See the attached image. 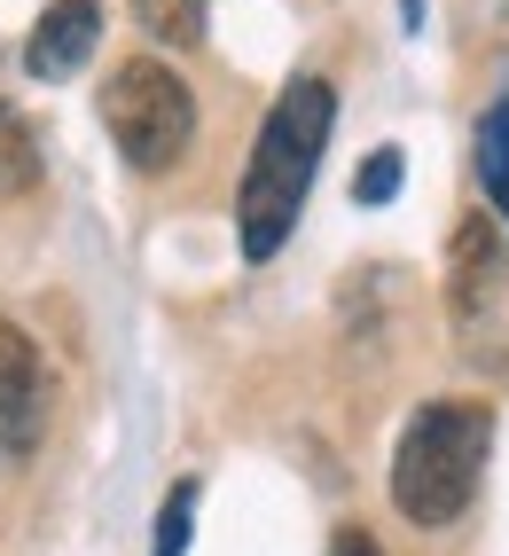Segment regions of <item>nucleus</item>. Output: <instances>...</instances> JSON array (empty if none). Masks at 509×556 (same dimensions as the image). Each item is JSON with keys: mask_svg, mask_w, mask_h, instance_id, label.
I'll return each mask as SVG.
<instances>
[{"mask_svg": "<svg viewBox=\"0 0 509 556\" xmlns=\"http://www.w3.org/2000/svg\"><path fill=\"white\" fill-rule=\"evenodd\" d=\"M338 134V94L330 79H290L282 102L267 110L259 141H251V165H243V197H236V236H243V258L259 267L290 243L298 228V204L321 173V150Z\"/></svg>", "mask_w": 509, "mask_h": 556, "instance_id": "nucleus-1", "label": "nucleus"}, {"mask_svg": "<svg viewBox=\"0 0 509 556\" xmlns=\"http://www.w3.org/2000/svg\"><path fill=\"white\" fill-rule=\"evenodd\" d=\"M486 407L470 400H431L408 416V431H399L392 447V502L408 526H455V517L470 509V494H479L486 478Z\"/></svg>", "mask_w": 509, "mask_h": 556, "instance_id": "nucleus-2", "label": "nucleus"}, {"mask_svg": "<svg viewBox=\"0 0 509 556\" xmlns=\"http://www.w3.org/2000/svg\"><path fill=\"white\" fill-rule=\"evenodd\" d=\"M102 126H111L118 157L133 173H173L196 141V94L157 55H133L102 79Z\"/></svg>", "mask_w": 509, "mask_h": 556, "instance_id": "nucleus-3", "label": "nucleus"}, {"mask_svg": "<svg viewBox=\"0 0 509 556\" xmlns=\"http://www.w3.org/2000/svg\"><path fill=\"white\" fill-rule=\"evenodd\" d=\"M48 424V368L16 321H0V463H24Z\"/></svg>", "mask_w": 509, "mask_h": 556, "instance_id": "nucleus-4", "label": "nucleus"}, {"mask_svg": "<svg viewBox=\"0 0 509 556\" xmlns=\"http://www.w3.org/2000/svg\"><path fill=\"white\" fill-rule=\"evenodd\" d=\"M102 48V0H55V9L31 24V40H24V71L31 79H79L87 55Z\"/></svg>", "mask_w": 509, "mask_h": 556, "instance_id": "nucleus-5", "label": "nucleus"}, {"mask_svg": "<svg viewBox=\"0 0 509 556\" xmlns=\"http://www.w3.org/2000/svg\"><path fill=\"white\" fill-rule=\"evenodd\" d=\"M501 275H509L501 236L486 228V219H462L455 243H447V306L455 314H486L501 299Z\"/></svg>", "mask_w": 509, "mask_h": 556, "instance_id": "nucleus-6", "label": "nucleus"}, {"mask_svg": "<svg viewBox=\"0 0 509 556\" xmlns=\"http://www.w3.org/2000/svg\"><path fill=\"white\" fill-rule=\"evenodd\" d=\"M479 180H486L494 212L509 219V102H494L479 118Z\"/></svg>", "mask_w": 509, "mask_h": 556, "instance_id": "nucleus-7", "label": "nucleus"}, {"mask_svg": "<svg viewBox=\"0 0 509 556\" xmlns=\"http://www.w3.org/2000/svg\"><path fill=\"white\" fill-rule=\"evenodd\" d=\"M133 16L165 48H196L204 40V0H133Z\"/></svg>", "mask_w": 509, "mask_h": 556, "instance_id": "nucleus-8", "label": "nucleus"}, {"mask_svg": "<svg viewBox=\"0 0 509 556\" xmlns=\"http://www.w3.org/2000/svg\"><path fill=\"white\" fill-rule=\"evenodd\" d=\"M189 526H196V478H180V486L165 494V509H157V556L189 548Z\"/></svg>", "mask_w": 509, "mask_h": 556, "instance_id": "nucleus-9", "label": "nucleus"}, {"mask_svg": "<svg viewBox=\"0 0 509 556\" xmlns=\"http://www.w3.org/2000/svg\"><path fill=\"white\" fill-rule=\"evenodd\" d=\"M399 173H408V157H399V150H369V157H360V173H353V204H392Z\"/></svg>", "mask_w": 509, "mask_h": 556, "instance_id": "nucleus-10", "label": "nucleus"}, {"mask_svg": "<svg viewBox=\"0 0 509 556\" xmlns=\"http://www.w3.org/2000/svg\"><path fill=\"white\" fill-rule=\"evenodd\" d=\"M31 180V126L0 118V189H24Z\"/></svg>", "mask_w": 509, "mask_h": 556, "instance_id": "nucleus-11", "label": "nucleus"}, {"mask_svg": "<svg viewBox=\"0 0 509 556\" xmlns=\"http://www.w3.org/2000/svg\"><path fill=\"white\" fill-rule=\"evenodd\" d=\"M330 556H384V548H377L369 533H338V541H330Z\"/></svg>", "mask_w": 509, "mask_h": 556, "instance_id": "nucleus-12", "label": "nucleus"}, {"mask_svg": "<svg viewBox=\"0 0 509 556\" xmlns=\"http://www.w3.org/2000/svg\"><path fill=\"white\" fill-rule=\"evenodd\" d=\"M0 118H9V102H0Z\"/></svg>", "mask_w": 509, "mask_h": 556, "instance_id": "nucleus-13", "label": "nucleus"}]
</instances>
